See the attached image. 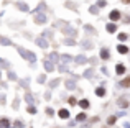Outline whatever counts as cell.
<instances>
[{"instance_id":"6da1fadb","label":"cell","mask_w":130,"mask_h":128,"mask_svg":"<svg viewBox=\"0 0 130 128\" xmlns=\"http://www.w3.org/2000/svg\"><path fill=\"white\" fill-rule=\"evenodd\" d=\"M109 18H110L112 22H117V20L120 18V12H119V10H114V12H110V15H109Z\"/></svg>"},{"instance_id":"7a4b0ae2","label":"cell","mask_w":130,"mask_h":128,"mask_svg":"<svg viewBox=\"0 0 130 128\" xmlns=\"http://www.w3.org/2000/svg\"><path fill=\"white\" fill-rule=\"evenodd\" d=\"M117 51L120 53V54H125V53L128 51V48H127L125 45H119V46H117Z\"/></svg>"},{"instance_id":"3957f363","label":"cell","mask_w":130,"mask_h":128,"mask_svg":"<svg viewBox=\"0 0 130 128\" xmlns=\"http://www.w3.org/2000/svg\"><path fill=\"white\" fill-rule=\"evenodd\" d=\"M107 31L109 33H115V31H117V26H115L114 23H109V25H107Z\"/></svg>"},{"instance_id":"277c9868","label":"cell","mask_w":130,"mask_h":128,"mask_svg":"<svg viewBox=\"0 0 130 128\" xmlns=\"http://www.w3.org/2000/svg\"><path fill=\"white\" fill-rule=\"evenodd\" d=\"M59 117H61V118H68V117H69V112H68L66 109L59 110Z\"/></svg>"},{"instance_id":"5b68a950","label":"cell","mask_w":130,"mask_h":128,"mask_svg":"<svg viewBox=\"0 0 130 128\" xmlns=\"http://www.w3.org/2000/svg\"><path fill=\"white\" fill-rule=\"evenodd\" d=\"M120 87H130V76L127 77V79H124L120 82Z\"/></svg>"},{"instance_id":"8992f818","label":"cell","mask_w":130,"mask_h":128,"mask_svg":"<svg viewBox=\"0 0 130 128\" xmlns=\"http://www.w3.org/2000/svg\"><path fill=\"white\" fill-rule=\"evenodd\" d=\"M115 71H117V74H124V72H125V67L122 66V64H117V67H115Z\"/></svg>"},{"instance_id":"52a82bcc","label":"cell","mask_w":130,"mask_h":128,"mask_svg":"<svg viewBox=\"0 0 130 128\" xmlns=\"http://www.w3.org/2000/svg\"><path fill=\"white\" fill-rule=\"evenodd\" d=\"M95 94H97V95H99V97H102V95H105V89H104V87H99V89H97V90H95Z\"/></svg>"},{"instance_id":"ba28073f","label":"cell","mask_w":130,"mask_h":128,"mask_svg":"<svg viewBox=\"0 0 130 128\" xmlns=\"http://www.w3.org/2000/svg\"><path fill=\"white\" fill-rule=\"evenodd\" d=\"M101 58L102 59H109V51H107V49H102V51H101Z\"/></svg>"},{"instance_id":"9c48e42d","label":"cell","mask_w":130,"mask_h":128,"mask_svg":"<svg viewBox=\"0 0 130 128\" xmlns=\"http://www.w3.org/2000/svg\"><path fill=\"white\" fill-rule=\"evenodd\" d=\"M119 105H120V107H128V100L120 99V100H119Z\"/></svg>"},{"instance_id":"30bf717a","label":"cell","mask_w":130,"mask_h":128,"mask_svg":"<svg viewBox=\"0 0 130 128\" xmlns=\"http://www.w3.org/2000/svg\"><path fill=\"white\" fill-rule=\"evenodd\" d=\"M44 22H46L44 15H38V16H36V23H44Z\"/></svg>"},{"instance_id":"8fae6325","label":"cell","mask_w":130,"mask_h":128,"mask_svg":"<svg viewBox=\"0 0 130 128\" xmlns=\"http://www.w3.org/2000/svg\"><path fill=\"white\" fill-rule=\"evenodd\" d=\"M79 105L83 107V109H87V107H89V102H87V100H81V102H79Z\"/></svg>"},{"instance_id":"7c38bea8","label":"cell","mask_w":130,"mask_h":128,"mask_svg":"<svg viewBox=\"0 0 130 128\" xmlns=\"http://www.w3.org/2000/svg\"><path fill=\"white\" fill-rule=\"evenodd\" d=\"M66 86H68V89H74V86H76V84H74L73 80H68V82H66Z\"/></svg>"},{"instance_id":"4fadbf2b","label":"cell","mask_w":130,"mask_h":128,"mask_svg":"<svg viewBox=\"0 0 130 128\" xmlns=\"http://www.w3.org/2000/svg\"><path fill=\"white\" fill-rule=\"evenodd\" d=\"M119 39H120V41H125V39H127V33H120V35H119Z\"/></svg>"},{"instance_id":"5bb4252c","label":"cell","mask_w":130,"mask_h":128,"mask_svg":"<svg viewBox=\"0 0 130 128\" xmlns=\"http://www.w3.org/2000/svg\"><path fill=\"white\" fill-rule=\"evenodd\" d=\"M18 7H20V10H23V12H26V10H28V7H26L25 3H22V2L18 3Z\"/></svg>"},{"instance_id":"9a60e30c","label":"cell","mask_w":130,"mask_h":128,"mask_svg":"<svg viewBox=\"0 0 130 128\" xmlns=\"http://www.w3.org/2000/svg\"><path fill=\"white\" fill-rule=\"evenodd\" d=\"M36 43H38L40 46H43V48H46V41H44V39H38Z\"/></svg>"},{"instance_id":"2e32d148","label":"cell","mask_w":130,"mask_h":128,"mask_svg":"<svg viewBox=\"0 0 130 128\" xmlns=\"http://www.w3.org/2000/svg\"><path fill=\"white\" fill-rule=\"evenodd\" d=\"M77 62H86V58H84V56H77Z\"/></svg>"},{"instance_id":"e0dca14e","label":"cell","mask_w":130,"mask_h":128,"mask_svg":"<svg viewBox=\"0 0 130 128\" xmlns=\"http://www.w3.org/2000/svg\"><path fill=\"white\" fill-rule=\"evenodd\" d=\"M107 123H109V125H112V123H115V117H109Z\"/></svg>"},{"instance_id":"ac0fdd59","label":"cell","mask_w":130,"mask_h":128,"mask_svg":"<svg viewBox=\"0 0 130 128\" xmlns=\"http://www.w3.org/2000/svg\"><path fill=\"white\" fill-rule=\"evenodd\" d=\"M84 118H86V115H84V113H79V115H77V120H79V122H83Z\"/></svg>"},{"instance_id":"d6986e66","label":"cell","mask_w":130,"mask_h":128,"mask_svg":"<svg viewBox=\"0 0 130 128\" xmlns=\"http://www.w3.org/2000/svg\"><path fill=\"white\" fill-rule=\"evenodd\" d=\"M0 43H3V45H10V41L7 38H0Z\"/></svg>"},{"instance_id":"ffe728a7","label":"cell","mask_w":130,"mask_h":128,"mask_svg":"<svg viewBox=\"0 0 130 128\" xmlns=\"http://www.w3.org/2000/svg\"><path fill=\"white\" fill-rule=\"evenodd\" d=\"M97 5H99V7H105V0H99Z\"/></svg>"},{"instance_id":"44dd1931","label":"cell","mask_w":130,"mask_h":128,"mask_svg":"<svg viewBox=\"0 0 130 128\" xmlns=\"http://www.w3.org/2000/svg\"><path fill=\"white\" fill-rule=\"evenodd\" d=\"M44 66H46V69H48V71H51V69H53V66H51L50 62H44Z\"/></svg>"},{"instance_id":"7402d4cb","label":"cell","mask_w":130,"mask_h":128,"mask_svg":"<svg viewBox=\"0 0 130 128\" xmlns=\"http://www.w3.org/2000/svg\"><path fill=\"white\" fill-rule=\"evenodd\" d=\"M91 13H97V7H91Z\"/></svg>"},{"instance_id":"603a6c76","label":"cell","mask_w":130,"mask_h":128,"mask_svg":"<svg viewBox=\"0 0 130 128\" xmlns=\"http://www.w3.org/2000/svg\"><path fill=\"white\" fill-rule=\"evenodd\" d=\"M69 103H71V105H74V103H76V99H74V97H71V99H69Z\"/></svg>"},{"instance_id":"cb8c5ba5","label":"cell","mask_w":130,"mask_h":128,"mask_svg":"<svg viewBox=\"0 0 130 128\" xmlns=\"http://www.w3.org/2000/svg\"><path fill=\"white\" fill-rule=\"evenodd\" d=\"M122 2H124V3H130V0H122Z\"/></svg>"},{"instance_id":"d4e9b609","label":"cell","mask_w":130,"mask_h":128,"mask_svg":"<svg viewBox=\"0 0 130 128\" xmlns=\"http://www.w3.org/2000/svg\"><path fill=\"white\" fill-rule=\"evenodd\" d=\"M128 22H130V16H128Z\"/></svg>"}]
</instances>
